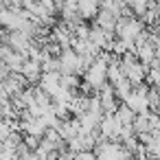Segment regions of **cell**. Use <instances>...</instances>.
<instances>
[{"label": "cell", "instance_id": "cell-11", "mask_svg": "<svg viewBox=\"0 0 160 160\" xmlns=\"http://www.w3.org/2000/svg\"><path fill=\"white\" fill-rule=\"evenodd\" d=\"M147 81L153 86V88H160V68H147Z\"/></svg>", "mask_w": 160, "mask_h": 160}, {"label": "cell", "instance_id": "cell-4", "mask_svg": "<svg viewBox=\"0 0 160 160\" xmlns=\"http://www.w3.org/2000/svg\"><path fill=\"white\" fill-rule=\"evenodd\" d=\"M20 72L24 75V79H27L29 83H33V81L40 79V75H42V66H40V62L27 59V62L22 64V70H20Z\"/></svg>", "mask_w": 160, "mask_h": 160}, {"label": "cell", "instance_id": "cell-5", "mask_svg": "<svg viewBox=\"0 0 160 160\" xmlns=\"http://www.w3.org/2000/svg\"><path fill=\"white\" fill-rule=\"evenodd\" d=\"M99 11V0H77V13L81 18H94Z\"/></svg>", "mask_w": 160, "mask_h": 160}, {"label": "cell", "instance_id": "cell-7", "mask_svg": "<svg viewBox=\"0 0 160 160\" xmlns=\"http://www.w3.org/2000/svg\"><path fill=\"white\" fill-rule=\"evenodd\" d=\"M134 110H129L125 103H121L116 110H114V118L121 123V125H132V121H134Z\"/></svg>", "mask_w": 160, "mask_h": 160}, {"label": "cell", "instance_id": "cell-9", "mask_svg": "<svg viewBox=\"0 0 160 160\" xmlns=\"http://www.w3.org/2000/svg\"><path fill=\"white\" fill-rule=\"evenodd\" d=\"M59 86L62 88H68V90H77L79 77L77 75H59Z\"/></svg>", "mask_w": 160, "mask_h": 160}, {"label": "cell", "instance_id": "cell-14", "mask_svg": "<svg viewBox=\"0 0 160 160\" xmlns=\"http://www.w3.org/2000/svg\"><path fill=\"white\" fill-rule=\"evenodd\" d=\"M153 55H156V57H160V38L153 42Z\"/></svg>", "mask_w": 160, "mask_h": 160}, {"label": "cell", "instance_id": "cell-6", "mask_svg": "<svg viewBox=\"0 0 160 160\" xmlns=\"http://www.w3.org/2000/svg\"><path fill=\"white\" fill-rule=\"evenodd\" d=\"M114 24H116V16L108 9H101L97 11V27L105 29V31H114Z\"/></svg>", "mask_w": 160, "mask_h": 160}, {"label": "cell", "instance_id": "cell-3", "mask_svg": "<svg viewBox=\"0 0 160 160\" xmlns=\"http://www.w3.org/2000/svg\"><path fill=\"white\" fill-rule=\"evenodd\" d=\"M31 40H33V38H29V35L22 33V31H11L7 44H9L13 51H18V53H27V48L31 46Z\"/></svg>", "mask_w": 160, "mask_h": 160}, {"label": "cell", "instance_id": "cell-12", "mask_svg": "<svg viewBox=\"0 0 160 160\" xmlns=\"http://www.w3.org/2000/svg\"><path fill=\"white\" fill-rule=\"evenodd\" d=\"M147 123H149V132L160 129V114L158 112H147Z\"/></svg>", "mask_w": 160, "mask_h": 160}, {"label": "cell", "instance_id": "cell-10", "mask_svg": "<svg viewBox=\"0 0 160 160\" xmlns=\"http://www.w3.org/2000/svg\"><path fill=\"white\" fill-rule=\"evenodd\" d=\"M160 88H149L147 90V103H149V108H153L156 112H158V101H160V92H158Z\"/></svg>", "mask_w": 160, "mask_h": 160}, {"label": "cell", "instance_id": "cell-13", "mask_svg": "<svg viewBox=\"0 0 160 160\" xmlns=\"http://www.w3.org/2000/svg\"><path fill=\"white\" fill-rule=\"evenodd\" d=\"M38 142H40V138H38V136H31V134H27V140H24V145H27L29 149H35V147H38Z\"/></svg>", "mask_w": 160, "mask_h": 160}, {"label": "cell", "instance_id": "cell-2", "mask_svg": "<svg viewBox=\"0 0 160 160\" xmlns=\"http://www.w3.org/2000/svg\"><path fill=\"white\" fill-rule=\"evenodd\" d=\"M38 81H40V86H38V88H40V90H44V92H46V94L51 97V94H53V92L57 90V86H59V72H57V70H48V72H42Z\"/></svg>", "mask_w": 160, "mask_h": 160}, {"label": "cell", "instance_id": "cell-8", "mask_svg": "<svg viewBox=\"0 0 160 160\" xmlns=\"http://www.w3.org/2000/svg\"><path fill=\"white\" fill-rule=\"evenodd\" d=\"M112 88H114V97H118L121 101L129 94V90H132V81L127 79V77H121L116 83H112Z\"/></svg>", "mask_w": 160, "mask_h": 160}, {"label": "cell", "instance_id": "cell-1", "mask_svg": "<svg viewBox=\"0 0 160 160\" xmlns=\"http://www.w3.org/2000/svg\"><path fill=\"white\" fill-rule=\"evenodd\" d=\"M57 59H59V75H77V70H79V55L70 46L62 48Z\"/></svg>", "mask_w": 160, "mask_h": 160}, {"label": "cell", "instance_id": "cell-15", "mask_svg": "<svg viewBox=\"0 0 160 160\" xmlns=\"http://www.w3.org/2000/svg\"><path fill=\"white\" fill-rule=\"evenodd\" d=\"M140 160H156V158H151V156H145V158H140Z\"/></svg>", "mask_w": 160, "mask_h": 160}]
</instances>
